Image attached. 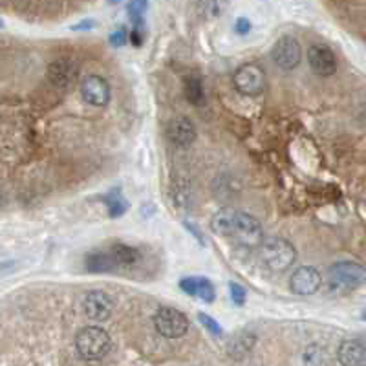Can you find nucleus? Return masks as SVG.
I'll list each match as a JSON object with an SVG mask.
<instances>
[{
    "label": "nucleus",
    "instance_id": "1",
    "mask_svg": "<svg viewBox=\"0 0 366 366\" xmlns=\"http://www.w3.org/2000/svg\"><path fill=\"white\" fill-rule=\"evenodd\" d=\"M211 229L214 235L224 236L242 247H257L264 242L262 225L255 216L242 211L224 209L214 214L211 220Z\"/></svg>",
    "mask_w": 366,
    "mask_h": 366
},
{
    "label": "nucleus",
    "instance_id": "2",
    "mask_svg": "<svg viewBox=\"0 0 366 366\" xmlns=\"http://www.w3.org/2000/svg\"><path fill=\"white\" fill-rule=\"evenodd\" d=\"M297 249L286 238L275 236L262 242L260 249V264L271 273H284L295 264Z\"/></svg>",
    "mask_w": 366,
    "mask_h": 366
},
{
    "label": "nucleus",
    "instance_id": "3",
    "mask_svg": "<svg viewBox=\"0 0 366 366\" xmlns=\"http://www.w3.org/2000/svg\"><path fill=\"white\" fill-rule=\"evenodd\" d=\"M76 346L79 356L87 361H99L112 350V337L104 328L87 326L76 337Z\"/></svg>",
    "mask_w": 366,
    "mask_h": 366
},
{
    "label": "nucleus",
    "instance_id": "4",
    "mask_svg": "<svg viewBox=\"0 0 366 366\" xmlns=\"http://www.w3.org/2000/svg\"><path fill=\"white\" fill-rule=\"evenodd\" d=\"M365 282V268L361 264L343 260L334 264L328 271V288L335 295H346L356 291Z\"/></svg>",
    "mask_w": 366,
    "mask_h": 366
},
{
    "label": "nucleus",
    "instance_id": "5",
    "mask_svg": "<svg viewBox=\"0 0 366 366\" xmlns=\"http://www.w3.org/2000/svg\"><path fill=\"white\" fill-rule=\"evenodd\" d=\"M154 326L165 339H180L189 332V319L176 308L161 306L154 315Z\"/></svg>",
    "mask_w": 366,
    "mask_h": 366
},
{
    "label": "nucleus",
    "instance_id": "6",
    "mask_svg": "<svg viewBox=\"0 0 366 366\" xmlns=\"http://www.w3.org/2000/svg\"><path fill=\"white\" fill-rule=\"evenodd\" d=\"M235 87L242 95H260L266 90V73L262 66L246 62L235 71Z\"/></svg>",
    "mask_w": 366,
    "mask_h": 366
},
{
    "label": "nucleus",
    "instance_id": "7",
    "mask_svg": "<svg viewBox=\"0 0 366 366\" xmlns=\"http://www.w3.org/2000/svg\"><path fill=\"white\" fill-rule=\"evenodd\" d=\"M271 57H273L275 65L282 68V70H295L297 66L301 65L302 59L301 43L293 35H282L275 43L273 49H271Z\"/></svg>",
    "mask_w": 366,
    "mask_h": 366
},
{
    "label": "nucleus",
    "instance_id": "8",
    "mask_svg": "<svg viewBox=\"0 0 366 366\" xmlns=\"http://www.w3.org/2000/svg\"><path fill=\"white\" fill-rule=\"evenodd\" d=\"M112 310H114V302H112L108 293H104L101 290L88 291L82 299V313L93 323L108 321Z\"/></svg>",
    "mask_w": 366,
    "mask_h": 366
},
{
    "label": "nucleus",
    "instance_id": "9",
    "mask_svg": "<svg viewBox=\"0 0 366 366\" xmlns=\"http://www.w3.org/2000/svg\"><path fill=\"white\" fill-rule=\"evenodd\" d=\"M321 286H323V275L319 273L315 268H310V266H302L291 275L290 288L297 295H315L321 290Z\"/></svg>",
    "mask_w": 366,
    "mask_h": 366
},
{
    "label": "nucleus",
    "instance_id": "10",
    "mask_svg": "<svg viewBox=\"0 0 366 366\" xmlns=\"http://www.w3.org/2000/svg\"><path fill=\"white\" fill-rule=\"evenodd\" d=\"M82 101L93 106H106L110 103V84L101 76H88L81 82Z\"/></svg>",
    "mask_w": 366,
    "mask_h": 366
},
{
    "label": "nucleus",
    "instance_id": "11",
    "mask_svg": "<svg viewBox=\"0 0 366 366\" xmlns=\"http://www.w3.org/2000/svg\"><path fill=\"white\" fill-rule=\"evenodd\" d=\"M308 60H310L312 70L321 77H330L337 71V57H335L334 49L326 46V44H313V46H310Z\"/></svg>",
    "mask_w": 366,
    "mask_h": 366
},
{
    "label": "nucleus",
    "instance_id": "12",
    "mask_svg": "<svg viewBox=\"0 0 366 366\" xmlns=\"http://www.w3.org/2000/svg\"><path fill=\"white\" fill-rule=\"evenodd\" d=\"M77 71H79V66H77L76 60L70 59V57H60V59L49 62L46 76L54 87L68 88L71 82L76 81Z\"/></svg>",
    "mask_w": 366,
    "mask_h": 366
},
{
    "label": "nucleus",
    "instance_id": "13",
    "mask_svg": "<svg viewBox=\"0 0 366 366\" xmlns=\"http://www.w3.org/2000/svg\"><path fill=\"white\" fill-rule=\"evenodd\" d=\"M167 137L174 147L185 148L196 139V126L185 115L172 117L167 125Z\"/></svg>",
    "mask_w": 366,
    "mask_h": 366
},
{
    "label": "nucleus",
    "instance_id": "14",
    "mask_svg": "<svg viewBox=\"0 0 366 366\" xmlns=\"http://www.w3.org/2000/svg\"><path fill=\"white\" fill-rule=\"evenodd\" d=\"M180 290L189 297L200 299L202 302H211L216 299V290L213 282L205 277H183L180 280Z\"/></svg>",
    "mask_w": 366,
    "mask_h": 366
},
{
    "label": "nucleus",
    "instance_id": "15",
    "mask_svg": "<svg viewBox=\"0 0 366 366\" xmlns=\"http://www.w3.org/2000/svg\"><path fill=\"white\" fill-rule=\"evenodd\" d=\"M339 363L345 366H365L366 348L361 341L346 339L339 346Z\"/></svg>",
    "mask_w": 366,
    "mask_h": 366
},
{
    "label": "nucleus",
    "instance_id": "16",
    "mask_svg": "<svg viewBox=\"0 0 366 366\" xmlns=\"http://www.w3.org/2000/svg\"><path fill=\"white\" fill-rule=\"evenodd\" d=\"M255 345H257V335L251 332H240L227 343V354L233 359H244L251 354Z\"/></svg>",
    "mask_w": 366,
    "mask_h": 366
},
{
    "label": "nucleus",
    "instance_id": "17",
    "mask_svg": "<svg viewBox=\"0 0 366 366\" xmlns=\"http://www.w3.org/2000/svg\"><path fill=\"white\" fill-rule=\"evenodd\" d=\"M108 251L114 262L117 264V268H132L141 260V251L128 244H114Z\"/></svg>",
    "mask_w": 366,
    "mask_h": 366
},
{
    "label": "nucleus",
    "instance_id": "18",
    "mask_svg": "<svg viewBox=\"0 0 366 366\" xmlns=\"http://www.w3.org/2000/svg\"><path fill=\"white\" fill-rule=\"evenodd\" d=\"M103 202L106 211H108L110 218H121L128 211V207H130V203L123 196L121 189H110L103 196Z\"/></svg>",
    "mask_w": 366,
    "mask_h": 366
},
{
    "label": "nucleus",
    "instance_id": "19",
    "mask_svg": "<svg viewBox=\"0 0 366 366\" xmlns=\"http://www.w3.org/2000/svg\"><path fill=\"white\" fill-rule=\"evenodd\" d=\"M87 271L90 273H110L117 268L110 251H93L87 257Z\"/></svg>",
    "mask_w": 366,
    "mask_h": 366
},
{
    "label": "nucleus",
    "instance_id": "20",
    "mask_svg": "<svg viewBox=\"0 0 366 366\" xmlns=\"http://www.w3.org/2000/svg\"><path fill=\"white\" fill-rule=\"evenodd\" d=\"M187 101L194 106H202L205 103V90H203V81L202 77L196 73L185 77V87H183Z\"/></svg>",
    "mask_w": 366,
    "mask_h": 366
},
{
    "label": "nucleus",
    "instance_id": "21",
    "mask_svg": "<svg viewBox=\"0 0 366 366\" xmlns=\"http://www.w3.org/2000/svg\"><path fill=\"white\" fill-rule=\"evenodd\" d=\"M172 198H174L176 209H187L191 202V187L185 180H176L172 185Z\"/></svg>",
    "mask_w": 366,
    "mask_h": 366
},
{
    "label": "nucleus",
    "instance_id": "22",
    "mask_svg": "<svg viewBox=\"0 0 366 366\" xmlns=\"http://www.w3.org/2000/svg\"><path fill=\"white\" fill-rule=\"evenodd\" d=\"M227 8V0H202L200 2V13L205 19H218Z\"/></svg>",
    "mask_w": 366,
    "mask_h": 366
},
{
    "label": "nucleus",
    "instance_id": "23",
    "mask_svg": "<svg viewBox=\"0 0 366 366\" xmlns=\"http://www.w3.org/2000/svg\"><path fill=\"white\" fill-rule=\"evenodd\" d=\"M148 10V0H130L126 5L128 16L132 24H143L145 22V13Z\"/></svg>",
    "mask_w": 366,
    "mask_h": 366
},
{
    "label": "nucleus",
    "instance_id": "24",
    "mask_svg": "<svg viewBox=\"0 0 366 366\" xmlns=\"http://www.w3.org/2000/svg\"><path fill=\"white\" fill-rule=\"evenodd\" d=\"M198 321H200L203 328L207 330L211 335H214V337H220V335L224 334V330H222V326L218 324V321L211 317V315H207V313H200V315H198Z\"/></svg>",
    "mask_w": 366,
    "mask_h": 366
},
{
    "label": "nucleus",
    "instance_id": "25",
    "mask_svg": "<svg viewBox=\"0 0 366 366\" xmlns=\"http://www.w3.org/2000/svg\"><path fill=\"white\" fill-rule=\"evenodd\" d=\"M229 293H231V301L236 306H244L247 301V291L244 286L236 284V282H231L229 284Z\"/></svg>",
    "mask_w": 366,
    "mask_h": 366
},
{
    "label": "nucleus",
    "instance_id": "26",
    "mask_svg": "<svg viewBox=\"0 0 366 366\" xmlns=\"http://www.w3.org/2000/svg\"><path fill=\"white\" fill-rule=\"evenodd\" d=\"M126 43H128V32L125 26H119L115 32L110 33V44L114 48H123Z\"/></svg>",
    "mask_w": 366,
    "mask_h": 366
},
{
    "label": "nucleus",
    "instance_id": "27",
    "mask_svg": "<svg viewBox=\"0 0 366 366\" xmlns=\"http://www.w3.org/2000/svg\"><path fill=\"white\" fill-rule=\"evenodd\" d=\"M145 22L143 24H132V32H130V43L136 46V48H141L143 43H145Z\"/></svg>",
    "mask_w": 366,
    "mask_h": 366
},
{
    "label": "nucleus",
    "instance_id": "28",
    "mask_svg": "<svg viewBox=\"0 0 366 366\" xmlns=\"http://www.w3.org/2000/svg\"><path fill=\"white\" fill-rule=\"evenodd\" d=\"M304 361L310 363V365H321V363H324L323 348H319V346H310V348L306 350V357H304Z\"/></svg>",
    "mask_w": 366,
    "mask_h": 366
},
{
    "label": "nucleus",
    "instance_id": "29",
    "mask_svg": "<svg viewBox=\"0 0 366 366\" xmlns=\"http://www.w3.org/2000/svg\"><path fill=\"white\" fill-rule=\"evenodd\" d=\"M235 32L238 33V35H247V33L251 32V21H247L246 16H240V19L235 22Z\"/></svg>",
    "mask_w": 366,
    "mask_h": 366
},
{
    "label": "nucleus",
    "instance_id": "30",
    "mask_svg": "<svg viewBox=\"0 0 366 366\" xmlns=\"http://www.w3.org/2000/svg\"><path fill=\"white\" fill-rule=\"evenodd\" d=\"M93 27H95V21H82L79 22V24H73L71 30H73V32H90Z\"/></svg>",
    "mask_w": 366,
    "mask_h": 366
},
{
    "label": "nucleus",
    "instance_id": "31",
    "mask_svg": "<svg viewBox=\"0 0 366 366\" xmlns=\"http://www.w3.org/2000/svg\"><path fill=\"white\" fill-rule=\"evenodd\" d=\"M185 225H187V229L191 231L192 235H194V238H196V240L200 242V244H202V246H205V240H203L202 233H200V229H198L196 225H191V224H189V222H185Z\"/></svg>",
    "mask_w": 366,
    "mask_h": 366
},
{
    "label": "nucleus",
    "instance_id": "32",
    "mask_svg": "<svg viewBox=\"0 0 366 366\" xmlns=\"http://www.w3.org/2000/svg\"><path fill=\"white\" fill-rule=\"evenodd\" d=\"M119 2H123V0H108V4H110V5H115V4H119Z\"/></svg>",
    "mask_w": 366,
    "mask_h": 366
},
{
    "label": "nucleus",
    "instance_id": "33",
    "mask_svg": "<svg viewBox=\"0 0 366 366\" xmlns=\"http://www.w3.org/2000/svg\"><path fill=\"white\" fill-rule=\"evenodd\" d=\"M0 202H2V189H0Z\"/></svg>",
    "mask_w": 366,
    "mask_h": 366
},
{
    "label": "nucleus",
    "instance_id": "34",
    "mask_svg": "<svg viewBox=\"0 0 366 366\" xmlns=\"http://www.w3.org/2000/svg\"><path fill=\"white\" fill-rule=\"evenodd\" d=\"M2 26H4V22H2V21H0V27H2Z\"/></svg>",
    "mask_w": 366,
    "mask_h": 366
}]
</instances>
